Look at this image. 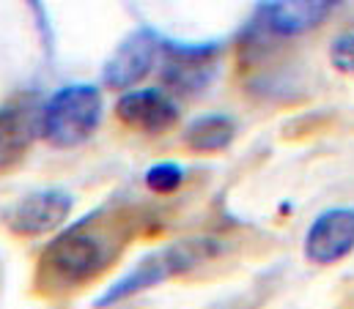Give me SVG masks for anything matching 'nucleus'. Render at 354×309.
Masks as SVG:
<instances>
[{
  "label": "nucleus",
  "instance_id": "nucleus-1",
  "mask_svg": "<svg viewBox=\"0 0 354 309\" xmlns=\"http://www.w3.org/2000/svg\"><path fill=\"white\" fill-rule=\"evenodd\" d=\"M127 241L129 225L121 214H88L44 246L36 263V290L41 296H66L86 288L113 266Z\"/></svg>",
  "mask_w": 354,
  "mask_h": 309
},
{
  "label": "nucleus",
  "instance_id": "nucleus-2",
  "mask_svg": "<svg viewBox=\"0 0 354 309\" xmlns=\"http://www.w3.org/2000/svg\"><path fill=\"white\" fill-rule=\"evenodd\" d=\"M220 243L214 238H181L176 243H168L151 255H146L132 271H127L121 279H115L96 301V309H110L132 296H140L151 288L165 285L168 279L181 277L198 266H203L206 260H212L214 255H220Z\"/></svg>",
  "mask_w": 354,
  "mask_h": 309
},
{
  "label": "nucleus",
  "instance_id": "nucleus-3",
  "mask_svg": "<svg viewBox=\"0 0 354 309\" xmlns=\"http://www.w3.org/2000/svg\"><path fill=\"white\" fill-rule=\"evenodd\" d=\"M102 112L104 104L96 85H66L55 90L41 107V137L53 148H77L96 134Z\"/></svg>",
  "mask_w": 354,
  "mask_h": 309
},
{
  "label": "nucleus",
  "instance_id": "nucleus-4",
  "mask_svg": "<svg viewBox=\"0 0 354 309\" xmlns=\"http://www.w3.org/2000/svg\"><path fill=\"white\" fill-rule=\"evenodd\" d=\"M220 44H174L162 41L160 77L165 88L181 96H195L212 85L217 74Z\"/></svg>",
  "mask_w": 354,
  "mask_h": 309
},
{
  "label": "nucleus",
  "instance_id": "nucleus-5",
  "mask_svg": "<svg viewBox=\"0 0 354 309\" xmlns=\"http://www.w3.org/2000/svg\"><path fill=\"white\" fill-rule=\"evenodd\" d=\"M72 195L66 189H39L25 195L6 211V228L19 238H39L64 228L72 214Z\"/></svg>",
  "mask_w": 354,
  "mask_h": 309
},
{
  "label": "nucleus",
  "instance_id": "nucleus-6",
  "mask_svg": "<svg viewBox=\"0 0 354 309\" xmlns=\"http://www.w3.org/2000/svg\"><path fill=\"white\" fill-rule=\"evenodd\" d=\"M160 55H162V39L154 30L140 28V30L129 33L113 50L110 61L102 69V79H104L107 88L127 93V90H132V85H138L154 69Z\"/></svg>",
  "mask_w": 354,
  "mask_h": 309
},
{
  "label": "nucleus",
  "instance_id": "nucleus-7",
  "mask_svg": "<svg viewBox=\"0 0 354 309\" xmlns=\"http://www.w3.org/2000/svg\"><path fill=\"white\" fill-rule=\"evenodd\" d=\"M118 121L140 134H165L178 123V104L157 88L146 90H127L115 101Z\"/></svg>",
  "mask_w": 354,
  "mask_h": 309
},
{
  "label": "nucleus",
  "instance_id": "nucleus-8",
  "mask_svg": "<svg viewBox=\"0 0 354 309\" xmlns=\"http://www.w3.org/2000/svg\"><path fill=\"white\" fill-rule=\"evenodd\" d=\"M354 252V208H330L313 219L305 235V257L316 266H335Z\"/></svg>",
  "mask_w": 354,
  "mask_h": 309
},
{
  "label": "nucleus",
  "instance_id": "nucleus-9",
  "mask_svg": "<svg viewBox=\"0 0 354 309\" xmlns=\"http://www.w3.org/2000/svg\"><path fill=\"white\" fill-rule=\"evenodd\" d=\"M36 137H41V107L30 99L0 107V175L28 156Z\"/></svg>",
  "mask_w": 354,
  "mask_h": 309
},
{
  "label": "nucleus",
  "instance_id": "nucleus-10",
  "mask_svg": "<svg viewBox=\"0 0 354 309\" xmlns=\"http://www.w3.org/2000/svg\"><path fill=\"white\" fill-rule=\"evenodd\" d=\"M338 6L341 0H269L259 14V25L269 36L291 39L319 28Z\"/></svg>",
  "mask_w": 354,
  "mask_h": 309
},
{
  "label": "nucleus",
  "instance_id": "nucleus-11",
  "mask_svg": "<svg viewBox=\"0 0 354 309\" xmlns=\"http://www.w3.org/2000/svg\"><path fill=\"white\" fill-rule=\"evenodd\" d=\"M236 137V123L228 115H201L184 132V146L192 154L225 151Z\"/></svg>",
  "mask_w": 354,
  "mask_h": 309
},
{
  "label": "nucleus",
  "instance_id": "nucleus-12",
  "mask_svg": "<svg viewBox=\"0 0 354 309\" xmlns=\"http://www.w3.org/2000/svg\"><path fill=\"white\" fill-rule=\"evenodd\" d=\"M143 181L154 195H174L184 183V167H178L176 161H160L146 170Z\"/></svg>",
  "mask_w": 354,
  "mask_h": 309
},
{
  "label": "nucleus",
  "instance_id": "nucleus-13",
  "mask_svg": "<svg viewBox=\"0 0 354 309\" xmlns=\"http://www.w3.org/2000/svg\"><path fill=\"white\" fill-rule=\"evenodd\" d=\"M330 61L338 72L344 74H354V30H346L341 33L333 47H330Z\"/></svg>",
  "mask_w": 354,
  "mask_h": 309
}]
</instances>
